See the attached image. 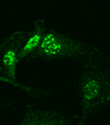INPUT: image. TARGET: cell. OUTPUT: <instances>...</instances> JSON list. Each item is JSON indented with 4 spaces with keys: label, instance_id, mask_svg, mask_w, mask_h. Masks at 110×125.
Returning <instances> with one entry per match:
<instances>
[{
    "label": "cell",
    "instance_id": "1",
    "mask_svg": "<svg viewBox=\"0 0 110 125\" xmlns=\"http://www.w3.org/2000/svg\"><path fill=\"white\" fill-rule=\"evenodd\" d=\"M74 124L102 111L110 102V64L105 52L95 50L80 61L75 78Z\"/></svg>",
    "mask_w": 110,
    "mask_h": 125
},
{
    "label": "cell",
    "instance_id": "6",
    "mask_svg": "<svg viewBox=\"0 0 110 125\" xmlns=\"http://www.w3.org/2000/svg\"><path fill=\"white\" fill-rule=\"evenodd\" d=\"M0 82L6 83V84H9V85H12L14 89H17V90L23 92L24 94L30 95V96H33V97L45 96L46 94L50 93V91H47V90H42V89H40V87L32 86V85L25 84V83H23V82H20V81L14 82V81L10 80V79L5 78V76L1 75V74H0Z\"/></svg>",
    "mask_w": 110,
    "mask_h": 125
},
{
    "label": "cell",
    "instance_id": "4",
    "mask_svg": "<svg viewBox=\"0 0 110 125\" xmlns=\"http://www.w3.org/2000/svg\"><path fill=\"white\" fill-rule=\"evenodd\" d=\"M74 118L72 115L63 114L53 110H49L30 104L26 106L22 121L19 125H72Z\"/></svg>",
    "mask_w": 110,
    "mask_h": 125
},
{
    "label": "cell",
    "instance_id": "3",
    "mask_svg": "<svg viewBox=\"0 0 110 125\" xmlns=\"http://www.w3.org/2000/svg\"><path fill=\"white\" fill-rule=\"evenodd\" d=\"M29 31L20 29L6 35L0 43V74L17 82V66L19 64V54Z\"/></svg>",
    "mask_w": 110,
    "mask_h": 125
},
{
    "label": "cell",
    "instance_id": "5",
    "mask_svg": "<svg viewBox=\"0 0 110 125\" xmlns=\"http://www.w3.org/2000/svg\"><path fill=\"white\" fill-rule=\"evenodd\" d=\"M47 30L46 24L44 21L41 19H36L34 22L32 30L29 31V34L25 39V42L23 43L21 48L19 54V60L20 62H30L32 55L34 54V52L36 51L39 44L42 41L43 35L45 34Z\"/></svg>",
    "mask_w": 110,
    "mask_h": 125
},
{
    "label": "cell",
    "instance_id": "2",
    "mask_svg": "<svg viewBox=\"0 0 110 125\" xmlns=\"http://www.w3.org/2000/svg\"><path fill=\"white\" fill-rule=\"evenodd\" d=\"M94 45L56 30L47 29L31 61L57 62L67 60L82 61L95 50Z\"/></svg>",
    "mask_w": 110,
    "mask_h": 125
},
{
    "label": "cell",
    "instance_id": "7",
    "mask_svg": "<svg viewBox=\"0 0 110 125\" xmlns=\"http://www.w3.org/2000/svg\"><path fill=\"white\" fill-rule=\"evenodd\" d=\"M77 125H88V123H87V121H82V122H78Z\"/></svg>",
    "mask_w": 110,
    "mask_h": 125
}]
</instances>
